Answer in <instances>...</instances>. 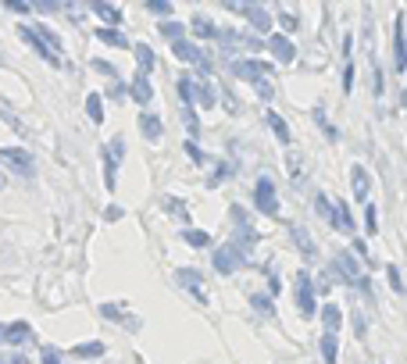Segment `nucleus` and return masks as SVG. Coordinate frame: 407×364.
I'll return each instance as SVG.
<instances>
[{
	"label": "nucleus",
	"instance_id": "1",
	"mask_svg": "<svg viewBox=\"0 0 407 364\" xmlns=\"http://www.w3.org/2000/svg\"><path fill=\"white\" fill-rule=\"evenodd\" d=\"M254 207L268 214V218H278V193H275V182L268 175H261L254 182Z\"/></svg>",
	"mask_w": 407,
	"mask_h": 364
},
{
	"label": "nucleus",
	"instance_id": "2",
	"mask_svg": "<svg viewBox=\"0 0 407 364\" xmlns=\"http://www.w3.org/2000/svg\"><path fill=\"white\" fill-rule=\"evenodd\" d=\"M232 75H240L247 82H261V79H272V64L261 57H240L232 61Z\"/></svg>",
	"mask_w": 407,
	"mask_h": 364
},
{
	"label": "nucleus",
	"instance_id": "3",
	"mask_svg": "<svg viewBox=\"0 0 407 364\" xmlns=\"http://www.w3.org/2000/svg\"><path fill=\"white\" fill-rule=\"evenodd\" d=\"M0 161H4L11 171H18V175H32L36 171V161L26 146H0Z\"/></svg>",
	"mask_w": 407,
	"mask_h": 364
},
{
	"label": "nucleus",
	"instance_id": "4",
	"mask_svg": "<svg viewBox=\"0 0 407 364\" xmlns=\"http://www.w3.org/2000/svg\"><path fill=\"white\" fill-rule=\"evenodd\" d=\"M243 261H247V257H243L240 250H236L232 243H225V247H218V250L211 253V265H214V271H218V275H232V271H240Z\"/></svg>",
	"mask_w": 407,
	"mask_h": 364
},
{
	"label": "nucleus",
	"instance_id": "5",
	"mask_svg": "<svg viewBox=\"0 0 407 364\" xmlns=\"http://www.w3.org/2000/svg\"><path fill=\"white\" fill-rule=\"evenodd\" d=\"M296 307L304 318H314L318 314V304H314V282L307 271H296Z\"/></svg>",
	"mask_w": 407,
	"mask_h": 364
},
{
	"label": "nucleus",
	"instance_id": "6",
	"mask_svg": "<svg viewBox=\"0 0 407 364\" xmlns=\"http://www.w3.org/2000/svg\"><path fill=\"white\" fill-rule=\"evenodd\" d=\"M229 11H236L240 18H247L257 32H265V36H268V29H272V15H268L261 4H229Z\"/></svg>",
	"mask_w": 407,
	"mask_h": 364
},
{
	"label": "nucleus",
	"instance_id": "7",
	"mask_svg": "<svg viewBox=\"0 0 407 364\" xmlns=\"http://www.w3.org/2000/svg\"><path fill=\"white\" fill-rule=\"evenodd\" d=\"M18 36L26 39L29 47H32V50H36V54H39L43 61H47V64H54V68H61V57H57V54H54V50H50V47H47V43H43L39 36H36V29H32V26H18Z\"/></svg>",
	"mask_w": 407,
	"mask_h": 364
},
{
	"label": "nucleus",
	"instance_id": "8",
	"mask_svg": "<svg viewBox=\"0 0 407 364\" xmlns=\"http://www.w3.org/2000/svg\"><path fill=\"white\" fill-rule=\"evenodd\" d=\"M265 47L275 54V61H283V64H290V61L296 57L293 39H290V36H283V32H268V36H265Z\"/></svg>",
	"mask_w": 407,
	"mask_h": 364
},
{
	"label": "nucleus",
	"instance_id": "9",
	"mask_svg": "<svg viewBox=\"0 0 407 364\" xmlns=\"http://www.w3.org/2000/svg\"><path fill=\"white\" fill-rule=\"evenodd\" d=\"M176 282H179L186 293L197 296L200 304H207V296H204V289H200V286H204V275H200L197 268H179V271H176Z\"/></svg>",
	"mask_w": 407,
	"mask_h": 364
},
{
	"label": "nucleus",
	"instance_id": "10",
	"mask_svg": "<svg viewBox=\"0 0 407 364\" xmlns=\"http://www.w3.org/2000/svg\"><path fill=\"white\" fill-rule=\"evenodd\" d=\"M350 189H354V200L368 204V189H372V179H368V171H364L361 164H354V168H350Z\"/></svg>",
	"mask_w": 407,
	"mask_h": 364
},
{
	"label": "nucleus",
	"instance_id": "11",
	"mask_svg": "<svg viewBox=\"0 0 407 364\" xmlns=\"http://www.w3.org/2000/svg\"><path fill=\"white\" fill-rule=\"evenodd\" d=\"M29 339H32L29 321H11V325H4V343H11V347H26Z\"/></svg>",
	"mask_w": 407,
	"mask_h": 364
},
{
	"label": "nucleus",
	"instance_id": "12",
	"mask_svg": "<svg viewBox=\"0 0 407 364\" xmlns=\"http://www.w3.org/2000/svg\"><path fill=\"white\" fill-rule=\"evenodd\" d=\"M171 54H176L182 64H197L200 61V47H197V43H193V39H176V43H171Z\"/></svg>",
	"mask_w": 407,
	"mask_h": 364
},
{
	"label": "nucleus",
	"instance_id": "13",
	"mask_svg": "<svg viewBox=\"0 0 407 364\" xmlns=\"http://www.w3.org/2000/svg\"><path fill=\"white\" fill-rule=\"evenodd\" d=\"M140 133H143L150 143H158V140L164 136V125H161V118H158V115L143 111V115H140Z\"/></svg>",
	"mask_w": 407,
	"mask_h": 364
},
{
	"label": "nucleus",
	"instance_id": "14",
	"mask_svg": "<svg viewBox=\"0 0 407 364\" xmlns=\"http://www.w3.org/2000/svg\"><path fill=\"white\" fill-rule=\"evenodd\" d=\"M90 11H93L97 18H104V21H107V29H118V26H122V11H118L115 4H104V0H93Z\"/></svg>",
	"mask_w": 407,
	"mask_h": 364
},
{
	"label": "nucleus",
	"instance_id": "15",
	"mask_svg": "<svg viewBox=\"0 0 407 364\" xmlns=\"http://www.w3.org/2000/svg\"><path fill=\"white\" fill-rule=\"evenodd\" d=\"M290 236H293V243L300 247V253H304L307 261H311V257H318V247H314V240L307 236V229H304V225H293V229H290Z\"/></svg>",
	"mask_w": 407,
	"mask_h": 364
},
{
	"label": "nucleus",
	"instance_id": "16",
	"mask_svg": "<svg viewBox=\"0 0 407 364\" xmlns=\"http://www.w3.org/2000/svg\"><path fill=\"white\" fill-rule=\"evenodd\" d=\"M393 57H397V72L407 68V50H404V15H397V29H393Z\"/></svg>",
	"mask_w": 407,
	"mask_h": 364
},
{
	"label": "nucleus",
	"instance_id": "17",
	"mask_svg": "<svg viewBox=\"0 0 407 364\" xmlns=\"http://www.w3.org/2000/svg\"><path fill=\"white\" fill-rule=\"evenodd\" d=\"M332 211H336V225H332V229H336V232H347V236H354L350 204H347V200H336V207H332Z\"/></svg>",
	"mask_w": 407,
	"mask_h": 364
},
{
	"label": "nucleus",
	"instance_id": "18",
	"mask_svg": "<svg viewBox=\"0 0 407 364\" xmlns=\"http://www.w3.org/2000/svg\"><path fill=\"white\" fill-rule=\"evenodd\" d=\"M129 93H133V100L136 104H150V97H154V86H150V75H136L133 79V90H129Z\"/></svg>",
	"mask_w": 407,
	"mask_h": 364
},
{
	"label": "nucleus",
	"instance_id": "19",
	"mask_svg": "<svg viewBox=\"0 0 407 364\" xmlns=\"http://www.w3.org/2000/svg\"><path fill=\"white\" fill-rule=\"evenodd\" d=\"M193 100H200V107H214L218 93H214V86L204 82V79H193Z\"/></svg>",
	"mask_w": 407,
	"mask_h": 364
},
{
	"label": "nucleus",
	"instance_id": "20",
	"mask_svg": "<svg viewBox=\"0 0 407 364\" xmlns=\"http://www.w3.org/2000/svg\"><path fill=\"white\" fill-rule=\"evenodd\" d=\"M93 36L100 39V43H107V47H129V39H125V32H118V29H107V26H97L93 29Z\"/></svg>",
	"mask_w": 407,
	"mask_h": 364
},
{
	"label": "nucleus",
	"instance_id": "21",
	"mask_svg": "<svg viewBox=\"0 0 407 364\" xmlns=\"http://www.w3.org/2000/svg\"><path fill=\"white\" fill-rule=\"evenodd\" d=\"M321 325H325L329 336H336V329L343 325V311L336 304H325V307H321Z\"/></svg>",
	"mask_w": 407,
	"mask_h": 364
},
{
	"label": "nucleus",
	"instance_id": "22",
	"mask_svg": "<svg viewBox=\"0 0 407 364\" xmlns=\"http://www.w3.org/2000/svg\"><path fill=\"white\" fill-rule=\"evenodd\" d=\"M193 36H200V39H218V26H214L207 15H197V18H193Z\"/></svg>",
	"mask_w": 407,
	"mask_h": 364
},
{
	"label": "nucleus",
	"instance_id": "23",
	"mask_svg": "<svg viewBox=\"0 0 407 364\" xmlns=\"http://www.w3.org/2000/svg\"><path fill=\"white\" fill-rule=\"evenodd\" d=\"M265 122H268V128H272V133H275V140H278V143H290V125L283 122V115H275V111H272V107H268V115H265Z\"/></svg>",
	"mask_w": 407,
	"mask_h": 364
},
{
	"label": "nucleus",
	"instance_id": "24",
	"mask_svg": "<svg viewBox=\"0 0 407 364\" xmlns=\"http://www.w3.org/2000/svg\"><path fill=\"white\" fill-rule=\"evenodd\" d=\"M321 357H325V364H339V339L321 332Z\"/></svg>",
	"mask_w": 407,
	"mask_h": 364
},
{
	"label": "nucleus",
	"instance_id": "25",
	"mask_svg": "<svg viewBox=\"0 0 407 364\" xmlns=\"http://www.w3.org/2000/svg\"><path fill=\"white\" fill-rule=\"evenodd\" d=\"M314 211L321 214V218H325V225H329V229L336 225V211H332V197H325V193H318V197H314Z\"/></svg>",
	"mask_w": 407,
	"mask_h": 364
},
{
	"label": "nucleus",
	"instance_id": "26",
	"mask_svg": "<svg viewBox=\"0 0 407 364\" xmlns=\"http://www.w3.org/2000/svg\"><path fill=\"white\" fill-rule=\"evenodd\" d=\"M133 54H136V61H140V72H143V75H150V68H154V50H150L146 43H136Z\"/></svg>",
	"mask_w": 407,
	"mask_h": 364
},
{
	"label": "nucleus",
	"instance_id": "27",
	"mask_svg": "<svg viewBox=\"0 0 407 364\" xmlns=\"http://www.w3.org/2000/svg\"><path fill=\"white\" fill-rule=\"evenodd\" d=\"M104 186H107V189L118 186V161L107 154V150H104Z\"/></svg>",
	"mask_w": 407,
	"mask_h": 364
},
{
	"label": "nucleus",
	"instance_id": "28",
	"mask_svg": "<svg viewBox=\"0 0 407 364\" xmlns=\"http://www.w3.org/2000/svg\"><path fill=\"white\" fill-rule=\"evenodd\" d=\"M250 307H254L257 314H265V318H272V314H275L272 296H265V293H254V296H250Z\"/></svg>",
	"mask_w": 407,
	"mask_h": 364
},
{
	"label": "nucleus",
	"instance_id": "29",
	"mask_svg": "<svg viewBox=\"0 0 407 364\" xmlns=\"http://www.w3.org/2000/svg\"><path fill=\"white\" fill-rule=\"evenodd\" d=\"M86 115H90V122H104V100L97 97V93H90V97H86Z\"/></svg>",
	"mask_w": 407,
	"mask_h": 364
},
{
	"label": "nucleus",
	"instance_id": "30",
	"mask_svg": "<svg viewBox=\"0 0 407 364\" xmlns=\"http://www.w3.org/2000/svg\"><path fill=\"white\" fill-rule=\"evenodd\" d=\"M311 115H314V122H318L321 128H325V136H329V140H339V128H336V125L329 122V115H325V107H314V111H311Z\"/></svg>",
	"mask_w": 407,
	"mask_h": 364
},
{
	"label": "nucleus",
	"instance_id": "31",
	"mask_svg": "<svg viewBox=\"0 0 407 364\" xmlns=\"http://www.w3.org/2000/svg\"><path fill=\"white\" fill-rule=\"evenodd\" d=\"M161 36H168L171 43H176V39H186V26H182V21H161Z\"/></svg>",
	"mask_w": 407,
	"mask_h": 364
},
{
	"label": "nucleus",
	"instance_id": "32",
	"mask_svg": "<svg viewBox=\"0 0 407 364\" xmlns=\"http://www.w3.org/2000/svg\"><path fill=\"white\" fill-rule=\"evenodd\" d=\"M97 311H100V314H104L107 321H118V325H125V314H129V311H125L122 304H100Z\"/></svg>",
	"mask_w": 407,
	"mask_h": 364
},
{
	"label": "nucleus",
	"instance_id": "33",
	"mask_svg": "<svg viewBox=\"0 0 407 364\" xmlns=\"http://www.w3.org/2000/svg\"><path fill=\"white\" fill-rule=\"evenodd\" d=\"M72 357H104V343H79L72 347Z\"/></svg>",
	"mask_w": 407,
	"mask_h": 364
},
{
	"label": "nucleus",
	"instance_id": "34",
	"mask_svg": "<svg viewBox=\"0 0 407 364\" xmlns=\"http://www.w3.org/2000/svg\"><path fill=\"white\" fill-rule=\"evenodd\" d=\"M182 240H186L189 247H207L211 236H207L204 229H182Z\"/></svg>",
	"mask_w": 407,
	"mask_h": 364
},
{
	"label": "nucleus",
	"instance_id": "35",
	"mask_svg": "<svg viewBox=\"0 0 407 364\" xmlns=\"http://www.w3.org/2000/svg\"><path fill=\"white\" fill-rule=\"evenodd\" d=\"M364 232H368V236H375V232H379V211H375V204H372V200L364 204Z\"/></svg>",
	"mask_w": 407,
	"mask_h": 364
},
{
	"label": "nucleus",
	"instance_id": "36",
	"mask_svg": "<svg viewBox=\"0 0 407 364\" xmlns=\"http://www.w3.org/2000/svg\"><path fill=\"white\" fill-rule=\"evenodd\" d=\"M36 36H39L43 43H47V47H50V50H54L57 57H61V36H57L54 29H47V26H39V32H36Z\"/></svg>",
	"mask_w": 407,
	"mask_h": 364
},
{
	"label": "nucleus",
	"instance_id": "37",
	"mask_svg": "<svg viewBox=\"0 0 407 364\" xmlns=\"http://www.w3.org/2000/svg\"><path fill=\"white\" fill-rule=\"evenodd\" d=\"M232 175H236V171H232V161H222L218 168H214V175H211L207 182H211V186H222V182L232 179Z\"/></svg>",
	"mask_w": 407,
	"mask_h": 364
},
{
	"label": "nucleus",
	"instance_id": "38",
	"mask_svg": "<svg viewBox=\"0 0 407 364\" xmlns=\"http://www.w3.org/2000/svg\"><path fill=\"white\" fill-rule=\"evenodd\" d=\"M179 100H182V107H193V75L179 79Z\"/></svg>",
	"mask_w": 407,
	"mask_h": 364
},
{
	"label": "nucleus",
	"instance_id": "39",
	"mask_svg": "<svg viewBox=\"0 0 407 364\" xmlns=\"http://www.w3.org/2000/svg\"><path fill=\"white\" fill-rule=\"evenodd\" d=\"M0 118H4V122H8L11 128H15V133H26V125H21V122H18V115L11 111V107H8L4 100H0Z\"/></svg>",
	"mask_w": 407,
	"mask_h": 364
},
{
	"label": "nucleus",
	"instance_id": "40",
	"mask_svg": "<svg viewBox=\"0 0 407 364\" xmlns=\"http://www.w3.org/2000/svg\"><path fill=\"white\" fill-rule=\"evenodd\" d=\"M39 364H64V354L57 347H43L39 350Z\"/></svg>",
	"mask_w": 407,
	"mask_h": 364
},
{
	"label": "nucleus",
	"instance_id": "41",
	"mask_svg": "<svg viewBox=\"0 0 407 364\" xmlns=\"http://www.w3.org/2000/svg\"><path fill=\"white\" fill-rule=\"evenodd\" d=\"M164 207H168L171 214H179V218H182V222L189 218V207H186V204H182L179 197H164Z\"/></svg>",
	"mask_w": 407,
	"mask_h": 364
},
{
	"label": "nucleus",
	"instance_id": "42",
	"mask_svg": "<svg viewBox=\"0 0 407 364\" xmlns=\"http://www.w3.org/2000/svg\"><path fill=\"white\" fill-rule=\"evenodd\" d=\"M146 11L168 21V15H171V4H168V0H150V4H146Z\"/></svg>",
	"mask_w": 407,
	"mask_h": 364
},
{
	"label": "nucleus",
	"instance_id": "43",
	"mask_svg": "<svg viewBox=\"0 0 407 364\" xmlns=\"http://www.w3.org/2000/svg\"><path fill=\"white\" fill-rule=\"evenodd\" d=\"M386 275H390L393 293H404V275H400V268H397V265H386Z\"/></svg>",
	"mask_w": 407,
	"mask_h": 364
},
{
	"label": "nucleus",
	"instance_id": "44",
	"mask_svg": "<svg viewBox=\"0 0 407 364\" xmlns=\"http://www.w3.org/2000/svg\"><path fill=\"white\" fill-rule=\"evenodd\" d=\"M29 11H39V15H54V11H61V4H54V0H36V4H29Z\"/></svg>",
	"mask_w": 407,
	"mask_h": 364
},
{
	"label": "nucleus",
	"instance_id": "45",
	"mask_svg": "<svg viewBox=\"0 0 407 364\" xmlns=\"http://www.w3.org/2000/svg\"><path fill=\"white\" fill-rule=\"evenodd\" d=\"M278 26H283V36H290V32H296V18L290 11H278Z\"/></svg>",
	"mask_w": 407,
	"mask_h": 364
},
{
	"label": "nucleus",
	"instance_id": "46",
	"mask_svg": "<svg viewBox=\"0 0 407 364\" xmlns=\"http://www.w3.org/2000/svg\"><path fill=\"white\" fill-rule=\"evenodd\" d=\"M182 146H186V154H189V161H193V164H204V150H200L197 143H193V140H186Z\"/></svg>",
	"mask_w": 407,
	"mask_h": 364
},
{
	"label": "nucleus",
	"instance_id": "47",
	"mask_svg": "<svg viewBox=\"0 0 407 364\" xmlns=\"http://www.w3.org/2000/svg\"><path fill=\"white\" fill-rule=\"evenodd\" d=\"M254 86H257V97H261V100H272V93H275L272 79H261V82H254Z\"/></svg>",
	"mask_w": 407,
	"mask_h": 364
},
{
	"label": "nucleus",
	"instance_id": "48",
	"mask_svg": "<svg viewBox=\"0 0 407 364\" xmlns=\"http://www.w3.org/2000/svg\"><path fill=\"white\" fill-rule=\"evenodd\" d=\"M354 289L364 293V296H372V278H368V275H357V278H354Z\"/></svg>",
	"mask_w": 407,
	"mask_h": 364
},
{
	"label": "nucleus",
	"instance_id": "49",
	"mask_svg": "<svg viewBox=\"0 0 407 364\" xmlns=\"http://www.w3.org/2000/svg\"><path fill=\"white\" fill-rule=\"evenodd\" d=\"M354 90V64L347 61V68H343V93H350Z\"/></svg>",
	"mask_w": 407,
	"mask_h": 364
},
{
	"label": "nucleus",
	"instance_id": "50",
	"mask_svg": "<svg viewBox=\"0 0 407 364\" xmlns=\"http://www.w3.org/2000/svg\"><path fill=\"white\" fill-rule=\"evenodd\" d=\"M107 154H111L115 161H122V154H125V140H111V146H107Z\"/></svg>",
	"mask_w": 407,
	"mask_h": 364
},
{
	"label": "nucleus",
	"instance_id": "51",
	"mask_svg": "<svg viewBox=\"0 0 407 364\" xmlns=\"http://www.w3.org/2000/svg\"><path fill=\"white\" fill-rule=\"evenodd\" d=\"M4 8L15 15H29V4H21V0H4Z\"/></svg>",
	"mask_w": 407,
	"mask_h": 364
},
{
	"label": "nucleus",
	"instance_id": "52",
	"mask_svg": "<svg viewBox=\"0 0 407 364\" xmlns=\"http://www.w3.org/2000/svg\"><path fill=\"white\" fill-rule=\"evenodd\" d=\"M93 72H104V75H115V64H107V61H97V57H93Z\"/></svg>",
	"mask_w": 407,
	"mask_h": 364
},
{
	"label": "nucleus",
	"instance_id": "53",
	"mask_svg": "<svg viewBox=\"0 0 407 364\" xmlns=\"http://www.w3.org/2000/svg\"><path fill=\"white\" fill-rule=\"evenodd\" d=\"M382 90H386V79H382V68L375 64V97H382Z\"/></svg>",
	"mask_w": 407,
	"mask_h": 364
},
{
	"label": "nucleus",
	"instance_id": "54",
	"mask_svg": "<svg viewBox=\"0 0 407 364\" xmlns=\"http://www.w3.org/2000/svg\"><path fill=\"white\" fill-rule=\"evenodd\" d=\"M104 218H107V222H118V218H122V207H118V204H115V207H107V211H104Z\"/></svg>",
	"mask_w": 407,
	"mask_h": 364
},
{
	"label": "nucleus",
	"instance_id": "55",
	"mask_svg": "<svg viewBox=\"0 0 407 364\" xmlns=\"http://www.w3.org/2000/svg\"><path fill=\"white\" fill-rule=\"evenodd\" d=\"M4 364H29V357H26V354H18V350H15L11 357H4Z\"/></svg>",
	"mask_w": 407,
	"mask_h": 364
},
{
	"label": "nucleus",
	"instance_id": "56",
	"mask_svg": "<svg viewBox=\"0 0 407 364\" xmlns=\"http://www.w3.org/2000/svg\"><path fill=\"white\" fill-rule=\"evenodd\" d=\"M354 250H357V257H368V243L364 240H354Z\"/></svg>",
	"mask_w": 407,
	"mask_h": 364
},
{
	"label": "nucleus",
	"instance_id": "57",
	"mask_svg": "<svg viewBox=\"0 0 407 364\" xmlns=\"http://www.w3.org/2000/svg\"><path fill=\"white\" fill-rule=\"evenodd\" d=\"M0 189H4V175H0Z\"/></svg>",
	"mask_w": 407,
	"mask_h": 364
},
{
	"label": "nucleus",
	"instance_id": "58",
	"mask_svg": "<svg viewBox=\"0 0 407 364\" xmlns=\"http://www.w3.org/2000/svg\"><path fill=\"white\" fill-rule=\"evenodd\" d=\"M0 339H4V325H0Z\"/></svg>",
	"mask_w": 407,
	"mask_h": 364
}]
</instances>
